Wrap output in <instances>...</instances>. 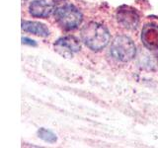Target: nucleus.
Returning a JSON list of instances; mask_svg holds the SVG:
<instances>
[{
    "label": "nucleus",
    "mask_w": 158,
    "mask_h": 148,
    "mask_svg": "<svg viewBox=\"0 0 158 148\" xmlns=\"http://www.w3.org/2000/svg\"><path fill=\"white\" fill-rule=\"evenodd\" d=\"M81 39L92 51H101L110 43V33L106 27L95 22L85 25L81 30Z\"/></svg>",
    "instance_id": "obj_1"
},
{
    "label": "nucleus",
    "mask_w": 158,
    "mask_h": 148,
    "mask_svg": "<svg viewBox=\"0 0 158 148\" xmlns=\"http://www.w3.org/2000/svg\"><path fill=\"white\" fill-rule=\"evenodd\" d=\"M135 44L127 36H118L111 43L110 54L121 62H127L135 56Z\"/></svg>",
    "instance_id": "obj_2"
},
{
    "label": "nucleus",
    "mask_w": 158,
    "mask_h": 148,
    "mask_svg": "<svg viewBox=\"0 0 158 148\" xmlns=\"http://www.w3.org/2000/svg\"><path fill=\"white\" fill-rule=\"evenodd\" d=\"M54 15L58 24L66 30L76 29L82 22L81 12L75 6L68 3L56 6Z\"/></svg>",
    "instance_id": "obj_3"
},
{
    "label": "nucleus",
    "mask_w": 158,
    "mask_h": 148,
    "mask_svg": "<svg viewBox=\"0 0 158 148\" xmlns=\"http://www.w3.org/2000/svg\"><path fill=\"white\" fill-rule=\"evenodd\" d=\"M81 46L79 41L74 37L67 36L60 38L54 43V49L63 57L70 58L73 53L80 51Z\"/></svg>",
    "instance_id": "obj_4"
},
{
    "label": "nucleus",
    "mask_w": 158,
    "mask_h": 148,
    "mask_svg": "<svg viewBox=\"0 0 158 148\" xmlns=\"http://www.w3.org/2000/svg\"><path fill=\"white\" fill-rule=\"evenodd\" d=\"M117 20L121 26L127 30H135L139 23V17L136 11L130 6H122L118 9Z\"/></svg>",
    "instance_id": "obj_5"
},
{
    "label": "nucleus",
    "mask_w": 158,
    "mask_h": 148,
    "mask_svg": "<svg viewBox=\"0 0 158 148\" xmlns=\"http://www.w3.org/2000/svg\"><path fill=\"white\" fill-rule=\"evenodd\" d=\"M56 5L52 0H34L30 4L29 11L34 17L46 18L56 11Z\"/></svg>",
    "instance_id": "obj_6"
},
{
    "label": "nucleus",
    "mask_w": 158,
    "mask_h": 148,
    "mask_svg": "<svg viewBox=\"0 0 158 148\" xmlns=\"http://www.w3.org/2000/svg\"><path fill=\"white\" fill-rule=\"evenodd\" d=\"M141 42L150 51H158V26L147 24L142 29Z\"/></svg>",
    "instance_id": "obj_7"
},
{
    "label": "nucleus",
    "mask_w": 158,
    "mask_h": 148,
    "mask_svg": "<svg viewBox=\"0 0 158 148\" xmlns=\"http://www.w3.org/2000/svg\"><path fill=\"white\" fill-rule=\"evenodd\" d=\"M22 29L25 32L32 33L40 37H48L49 35V31L46 25L36 21H23Z\"/></svg>",
    "instance_id": "obj_8"
},
{
    "label": "nucleus",
    "mask_w": 158,
    "mask_h": 148,
    "mask_svg": "<svg viewBox=\"0 0 158 148\" xmlns=\"http://www.w3.org/2000/svg\"><path fill=\"white\" fill-rule=\"evenodd\" d=\"M38 135L39 137L43 139L44 141H46L48 143H54L56 141V135L54 133L48 130H46V128H40L38 131Z\"/></svg>",
    "instance_id": "obj_9"
},
{
    "label": "nucleus",
    "mask_w": 158,
    "mask_h": 148,
    "mask_svg": "<svg viewBox=\"0 0 158 148\" xmlns=\"http://www.w3.org/2000/svg\"><path fill=\"white\" fill-rule=\"evenodd\" d=\"M22 42L23 43H27V44H30V46H36V43H35L33 39H30L27 38H22Z\"/></svg>",
    "instance_id": "obj_10"
}]
</instances>
